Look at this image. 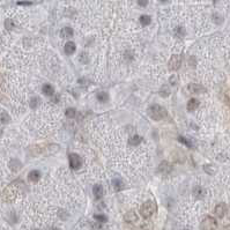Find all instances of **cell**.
<instances>
[{
	"mask_svg": "<svg viewBox=\"0 0 230 230\" xmlns=\"http://www.w3.org/2000/svg\"><path fill=\"white\" fill-rule=\"evenodd\" d=\"M178 140H179V142L184 144L185 146H187V147H190V148L192 147V146H193L190 140H189V139H186V138H184V137H179V138H178Z\"/></svg>",
	"mask_w": 230,
	"mask_h": 230,
	"instance_id": "obj_30",
	"label": "cell"
},
{
	"mask_svg": "<svg viewBox=\"0 0 230 230\" xmlns=\"http://www.w3.org/2000/svg\"><path fill=\"white\" fill-rule=\"evenodd\" d=\"M92 193H94L95 198H97V199L102 198V196H103V187L99 184L95 185V186L92 187Z\"/></svg>",
	"mask_w": 230,
	"mask_h": 230,
	"instance_id": "obj_14",
	"label": "cell"
},
{
	"mask_svg": "<svg viewBox=\"0 0 230 230\" xmlns=\"http://www.w3.org/2000/svg\"><path fill=\"white\" fill-rule=\"evenodd\" d=\"M65 115L67 118H74L75 115H76V111H75V109H73V108H68V109L66 110Z\"/></svg>",
	"mask_w": 230,
	"mask_h": 230,
	"instance_id": "obj_22",
	"label": "cell"
},
{
	"mask_svg": "<svg viewBox=\"0 0 230 230\" xmlns=\"http://www.w3.org/2000/svg\"><path fill=\"white\" fill-rule=\"evenodd\" d=\"M34 230H38V229H34Z\"/></svg>",
	"mask_w": 230,
	"mask_h": 230,
	"instance_id": "obj_38",
	"label": "cell"
},
{
	"mask_svg": "<svg viewBox=\"0 0 230 230\" xmlns=\"http://www.w3.org/2000/svg\"><path fill=\"white\" fill-rule=\"evenodd\" d=\"M175 35L177 36V37H184L185 36V30L184 28H182V27H177L176 29H175Z\"/></svg>",
	"mask_w": 230,
	"mask_h": 230,
	"instance_id": "obj_24",
	"label": "cell"
},
{
	"mask_svg": "<svg viewBox=\"0 0 230 230\" xmlns=\"http://www.w3.org/2000/svg\"><path fill=\"white\" fill-rule=\"evenodd\" d=\"M95 217V220L96 221H99V222H102V223H104L108 221V217L105 216V215H102V214H96V215H94Z\"/></svg>",
	"mask_w": 230,
	"mask_h": 230,
	"instance_id": "obj_29",
	"label": "cell"
},
{
	"mask_svg": "<svg viewBox=\"0 0 230 230\" xmlns=\"http://www.w3.org/2000/svg\"><path fill=\"white\" fill-rule=\"evenodd\" d=\"M80 61L82 63V64H88L89 63V57H88V54L86 52H82L80 54Z\"/></svg>",
	"mask_w": 230,
	"mask_h": 230,
	"instance_id": "obj_28",
	"label": "cell"
},
{
	"mask_svg": "<svg viewBox=\"0 0 230 230\" xmlns=\"http://www.w3.org/2000/svg\"><path fill=\"white\" fill-rule=\"evenodd\" d=\"M138 4L141 7H145L147 6V4H148V0H138Z\"/></svg>",
	"mask_w": 230,
	"mask_h": 230,
	"instance_id": "obj_33",
	"label": "cell"
},
{
	"mask_svg": "<svg viewBox=\"0 0 230 230\" xmlns=\"http://www.w3.org/2000/svg\"><path fill=\"white\" fill-rule=\"evenodd\" d=\"M49 230H59L58 228H56V227H52V228H50Z\"/></svg>",
	"mask_w": 230,
	"mask_h": 230,
	"instance_id": "obj_36",
	"label": "cell"
},
{
	"mask_svg": "<svg viewBox=\"0 0 230 230\" xmlns=\"http://www.w3.org/2000/svg\"><path fill=\"white\" fill-rule=\"evenodd\" d=\"M199 101L197 99H191L189 101V103H187V110L189 111H194V110H197L198 106H199Z\"/></svg>",
	"mask_w": 230,
	"mask_h": 230,
	"instance_id": "obj_12",
	"label": "cell"
},
{
	"mask_svg": "<svg viewBox=\"0 0 230 230\" xmlns=\"http://www.w3.org/2000/svg\"><path fill=\"white\" fill-rule=\"evenodd\" d=\"M40 99H38V97H33V99H30V108L35 109V108H37V106L40 105Z\"/></svg>",
	"mask_w": 230,
	"mask_h": 230,
	"instance_id": "obj_26",
	"label": "cell"
},
{
	"mask_svg": "<svg viewBox=\"0 0 230 230\" xmlns=\"http://www.w3.org/2000/svg\"><path fill=\"white\" fill-rule=\"evenodd\" d=\"M185 230H187V229H185Z\"/></svg>",
	"mask_w": 230,
	"mask_h": 230,
	"instance_id": "obj_39",
	"label": "cell"
},
{
	"mask_svg": "<svg viewBox=\"0 0 230 230\" xmlns=\"http://www.w3.org/2000/svg\"><path fill=\"white\" fill-rule=\"evenodd\" d=\"M215 214H216V216L219 217H223L224 214H225V212H227V206L224 204H219L215 207Z\"/></svg>",
	"mask_w": 230,
	"mask_h": 230,
	"instance_id": "obj_7",
	"label": "cell"
},
{
	"mask_svg": "<svg viewBox=\"0 0 230 230\" xmlns=\"http://www.w3.org/2000/svg\"><path fill=\"white\" fill-rule=\"evenodd\" d=\"M182 64V57L180 56H178V54H173L172 57L170 58L169 60V68L170 70H173V71H176L179 68V66Z\"/></svg>",
	"mask_w": 230,
	"mask_h": 230,
	"instance_id": "obj_5",
	"label": "cell"
},
{
	"mask_svg": "<svg viewBox=\"0 0 230 230\" xmlns=\"http://www.w3.org/2000/svg\"><path fill=\"white\" fill-rule=\"evenodd\" d=\"M151 19L149 15H141L140 16V23L142 24V26H148V24H151Z\"/></svg>",
	"mask_w": 230,
	"mask_h": 230,
	"instance_id": "obj_18",
	"label": "cell"
},
{
	"mask_svg": "<svg viewBox=\"0 0 230 230\" xmlns=\"http://www.w3.org/2000/svg\"><path fill=\"white\" fill-rule=\"evenodd\" d=\"M187 89L190 90L192 94H201V92H205L206 89L201 85H198V83H191L189 85Z\"/></svg>",
	"mask_w": 230,
	"mask_h": 230,
	"instance_id": "obj_6",
	"label": "cell"
},
{
	"mask_svg": "<svg viewBox=\"0 0 230 230\" xmlns=\"http://www.w3.org/2000/svg\"><path fill=\"white\" fill-rule=\"evenodd\" d=\"M193 196L197 199H201L205 196V190L201 186H194L193 187Z\"/></svg>",
	"mask_w": 230,
	"mask_h": 230,
	"instance_id": "obj_11",
	"label": "cell"
},
{
	"mask_svg": "<svg viewBox=\"0 0 230 230\" xmlns=\"http://www.w3.org/2000/svg\"><path fill=\"white\" fill-rule=\"evenodd\" d=\"M141 141H142V138H141V137L134 135V137H132V138L128 140V144H130L131 146H138Z\"/></svg>",
	"mask_w": 230,
	"mask_h": 230,
	"instance_id": "obj_17",
	"label": "cell"
},
{
	"mask_svg": "<svg viewBox=\"0 0 230 230\" xmlns=\"http://www.w3.org/2000/svg\"><path fill=\"white\" fill-rule=\"evenodd\" d=\"M200 227H201V230H215L217 227L216 220L212 216L205 217Z\"/></svg>",
	"mask_w": 230,
	"mask_h": 230,
	"instance_id": "obj_3",
	"label": "cell"
},
{
	"mask_svg": "<svg viewBox=\"0 0 230 230\" xmlns=\"http://www.w3.org/2000/svg\"><path fill=\"white\" fill-rule=\"evenodd\" d=\"M65 53L66 54H68V56H71L73 53L75 52V50H76V46H75V43H73V42H67L65 44Z\"/></svg>",
	"mask_w": 230,
	"mask_h": 230,
	"instance_id": "obj_8",
	"label": "cell"
},
{
	"mask_svg": "<svg viewBox=\"0 0 230 230\" xmlns=\"http://www.w3.org/2000/svg\"><path fill=\"white\" fill-rule=\"evenodd\" d=\"M112 186H113V189L116 191H120L124 189V183L119 178H116V179L112 180Z\"/></svg>",
	"mask_w": 230,
	"mask_h": 230,
	"instance_id": "obj_15",
	"label": "cell"
},
{
	"mask_svg": "<svg viewBox=\"0 0 230 230\" xmlns=\"http://www.w3.org/2000/svg\"><path fill=\"white\" fill-rule=\"evenodd\" d=\"M40 172L38 170H31L29 172V175H28V179L30 180V182H37V180H40Z\"/></svg>",
	"mask_w": 230,
	"mask_h": 230,
	"instance_id": "obj_10",
	"label": "cell"
},
{
	"mask_svg": "<svg viewBox=\"0 0 230 230\" xmlns=\"http://www.w3.org/2000/svg\"><path fill=\"white\" fill-rule=\"evenodd\" d=\"M9 167H11V169H12V170L18 171L21 167H22V164H21L18 160H12V161H11V163H9Z\"/></svg>",
	"mask_w": 230,
	"mask_h": 230,
	"instance_id": "obj_21",
	"label": "cell"
},
{
	"mask_svg": "<svg viewBox=\"0 0 230 230\" xmlns=\"http://www.w3.org/2000/svg\"><path fill=\"white\" fill-rule=\"evenodd\" d=\"M70 167L74 169V170H76V169H79L80 165H81V158L78 154H75V153H72V154H70Z\"/></svg>",
	"mask_w": 230,
	"mask_h": 230,
	"instance_id": "obj_4",
	"label": "cell"
},
{
	"mask_svg": "<svg viewBox=\"0 0 230 230\" xmlns=\"http://www.w3.org/2000/svg\"><path fill=\"white\" fill-rule=\"evenodd\" d=\"M126 222H128V223H133V222H135L137 220H138V216H137V214H135V212H127L125 214V216H124Z\"/></svg>",
	"mask_w": 230,
	"mask_h": 230,
	"instance_id": "obj_9",
	"label": "cell"
},
{
	"mask_svg": "<svg viewBox=\"0 0 230 230\" xmlns=\"http://www.w3.org/2000/svg\"><path fill=\"white\" fill-rule=\"evenodd\" d=\"M5 27H6V29H8V30L13 29V27H14L13 21H12V20H6V21H5Z\"/></svg>",
	"mask_w": 230,
	"mask_h": 230,
	"instance_id": "obj_31",
	"label": "cell"
},
{
	"mask_svg": "<svg viewBox=\"0 0 230 230\" xmlns=\"http://www.w3.org/2000/svg\"><path fill=\"white\" fill-rule=\"evenodd\" d=\"M155 210H156L155 202H153V201H146L145 204L141 206V208H140V214L145 217V219H148V217H151V215L155 213Z\"/></svg>",
	"mask_w": 230,
	"mask_h": 230,
	"instance_id": "obj_2",
	"label": "cell"
},
{
	"mask_svg": "<svg viewBox=\"0 0 230 230\" xmlns=\"http://www.w3.org/2000/svg\"><path fill=\"white\" fill-rule=\"evenodd\" d=\"M169 94H170L169 88H168L167 86H163V87L161 88V90H160V95H161L162 97H168V96H169Z\"/></svg>",
	"mask_w": 230,
	"mask_h": 230,
	"instance_id": "obj_25",
	"label": "cell"
},
{
	"mask_svg": "<svg viewBox=\"0 0 230 230\" xmlns=\"http://www.w3.org/2000/svg\"><path fill=\"white\" fill-rule=\"evenodd\" d=\"M61 36L64 38H70L73 36V30L70 28V27H65L63 30H61Z\"/></svg>",
	"mask_w": 230,
	"mask_h": 230,
	"instance_id": "obj_16",
	"label": "cell"
},
{
	"mask_svg": "<svg viewBox=\"0 0 230 230\" xmlns=\"http://www.w3.org/2000/svg\"><path fill=\"white\" fill-rule=\"evenodd\" d=\"M158 171L160 172H162V173H169L171 171V165L167 162V161H164V162H162L161 164H160V167H158Z\"/></svg>",
	"mask_w": 230,
	"mask_h": 230,
	"instance_id": "obj_13",
	"label": "cell"
},
{
	"mask_svg": "<svg viewBox=\"0 0 230 230\" xmlns=\"http://www.w3.org/2000/svg\"><path fill=\"white\" fill-rule=\"evenodd\" d=\"M148 115H149V117L151 119H154V120H162L163 118H165V116H167V111H165V109L163 106H161V105L158 104H153L151 105L149 108H148Z\"/></svg>",
	"mask_w": 230,
	"mask_h": 230,
	"instance_id": "obj_1",
	"label": "cell"
},
{
	"mask_svg": "<svg viewBox=\"0 0 230 230\" xmlns=\"http://www.w3.org/2000/svg\"><path fill=\"white\" fill-rule=\"evenodd\" d=\"M9 121H11L9 115H8L7 112H1V113H0V123L7 124V123H9Z\"/></svg>",
	"mask_w": 230,
	"mask_h": 230,
	"instance_id": "obj_19",
	"label": "cell"
},
{
	"mask_svg": "<svg viewBox=\"0 0 230 230\" xmlns=\"http://www.w3.org/2000/svg\"><path fill=\"white\" fill-rule=\"evenodd\" d=\"M97 99H99V102H102V103H104V102H106L108 99H109V96H108V94L106 92H99V94H97Z\"/></svg>",
	"mask_w": 230,
	"mask_h": 230,
	"instance_id": "obj_23",
	"label": "cell"
},
{
	"mask_svg": "<svg viewBox=\"0 0 230 230\" xmlns=\"http://www.w3.org/2000/svg\"><path fill=\"white\" fill-rule=\"evenodd\" d=\"M43 92H44L45 95H47V96H52L53 92H54V90H53L52 86L44 85V86H43Z\"/></svg>",
	"mask_w": 230,
	"mask_h": 230,
	"instance_id": "obj_20",
	"label": "cell"
},
{
	"mask_svg": "<svg viewBox=\"0 0 230 230\" xmlns=\"http://www.w3.org/2000/svg\"><path fill=\"white\" fill-rule=\"evenodd\" d=\"M204 170L206 171L208 175H214V173H215V169H214L213 165H209V164L204 165Z\"/></svg>",
	"mask_w": 230,
	"mask_h": 230,
	"instance_id": "obj_27",
	"label": "cell"
},
{
	"mask_svg": "<svg viewBox=\"0 0 230 230\" xmlns=\"http://www.w3.org/2000/svg\"><path fill=\"white\" fill-rule=\"evenodd\" d=\"M223 230H230V224H229V225H225Z\"/></svg>",
	"mask_w": 230,
	"mask_h": 230,
	"instance_id": "obj_35",
	"label": "cell"
},
{
	"mask_svg": "<svg viewBox=\"0 0 230 230\" xmlns=\"http://www.w3.org/2000/svg\"><path fill=\"white\" fill-rule=\"evenodd\" d=\"M2 135V131H1V128H0V137Z\"/></svg>",
	"mask_w": 230,
	"mask_h": 230,
	"instance_id": "obj_37",
	"label": "cell"
},
{
	"mask_svg": "<svg viewBox=\"0 0 230 230\" xmlns=\"http://www.w3.org/2000/svg\"><path fill=\"white\" fill-rule=\"evenodd\" d=\"M169 82H170V85L176 86L178 83V78L176 75H172V76H170V79H169Z\"/></svg>",
	"mask_w": 230,
	"mask_h": 230,
	"instance_id": "obj_32",
	"label": "cell"
},
{
	"mask_svg": "<svg viewBox=\"0 0 230 230\" xmlns=\"http://www.w3.org/2000/svg\"><path fill=\"white\" fill-rule=\"evenodd\" d=\"M213 19H214V21H215L216 23H221V22H222V19H221L220 16H217L216 14H215V15L213 16Z\"/></svg>",
	"mask_w": 230,
	"mask_h": 230,
	"instance_id": "obj_34",
	"label": "cell"
}]
</instances>
